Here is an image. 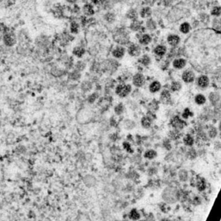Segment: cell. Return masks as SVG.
<instances>
[{
	"label": "cell",
	"instance_id": "cell-1",
	"mask_svg": "<svg viewBox=\"0 0 221 221\" xmlns=\"http://www.w3.org/2000/svg\"><path fill=\"white\" fill-rule=\"evenodd\" d=\"M162 198L166 202L173 204L178 199V193L176 189L173 187H168L164 189L162 193Z\"/></svg>",
	"mask_w": 221,
	"mask_h": 221
},
{
	"label": "cell",
	"instance_id": "cell-2",
	"mask_svg": "<svg viewBox=\"0 0 221 221\" xmlns=\"http://www.w3.org/2000/svg\"><path fill=\"white\" fill-rule=\"evenodd\" d=\"M130 91L131 86L130 85H120L116 88V93L120 97H125L129 94Z\"/></svg>",
	"mask_w": 221,
	"mask_h": 221
},
{
	"label": "cell",
	"instance_id": "cell-3",
	"mask_svg": "<svg viewBox=\"0 0 221 221\" xmlns=\"http://www.w3.org/2000/svg\"><path fill=\"white\" fill-rule=\"evenodd\" d=\"M145 79L142 74L138 73L134 76L133 84L137 87H141L145 84Z\"/></svg>",
	"mask_w": 221,
	"mask_h": 221
},
{
	"label": "cell",
	"instance_id": "cell-4",
	"mask_svg": "<svg viewBox=\"0 0 221 221\" xmlns=\"http://www.w3.org/2000/svg\"><path fill=\"white\" fill-rule=\"evenodd\" d=\"M172 126L176 129H182L183 128L184 126L186 125V122L182 121L180 119L178 116H175L171 121Z\"/></svg>",
	"mask_w": 221,
	"mask_h": 221
},
{
	"label": "cell",
	"instance_id": "cell-5",
	"mask_svg": "<svg viewBox=\"0 0 221 221\" xmlns=\"http://www.w3.org/2000/svg\"><path fill=\"white\" fill-rule=\"evenodd\" d=\"M195 78V75L193 71H186L182 75V79L184 82L187 83H190L193 82Z\"/></svg>",
	"mask_w": 221,
	"mask_h": 221
},
{
	"label": "cell",
	"instance_id": "cell-6",
	"mask_svg": "<svg viewBox=\"0 0 221 221\" xmlns=\"http://www.w3.org/2000/svg\"><path fill=\"white\" fill-rule=\"evenodd\" d=\"M160 100L164 104H169L170 102V94L169 91H163L160 95Z\"/></svg>",
	"mask_w": 221,
	"mask_h": 221
},
{
	"label": "cell",
	"instance_id": "cell-7",
	"mask_svg": "<svg viewBox=\"0 0 221 221\" xmlns=\"http://www.w3.org/2000/svg\"><path fill=\"white\" fill-rule=\"evenodd\" d=\"M209 83H210V81H209L208 77L206 76L202 75L198 79V85L200 88H207L209 85Z\"/></svg>",
	"mask_w": 221,
	"mask_h": 221
},
{
	"label": "cell",
	"instance_id": "cell-8",
	"mask_svg": "<svg viewBox=\"0 0 221 221\" xmlns=\"http://www.w3.org/2000/svg\"><path fill=\"white\" fill-rule=\"evenodd\" d=\"M128 53L132 56H138L141 53V49L138 45L135 44L132 45L131 46H130V47L128 48Z\"/></svg>",
	"mask_w": 221,
	"mask_h": 221
},
{
	"label": "cell",
	"instance_id": "cell-9",
	"mask_svg": "<svg viewBox=\"0 0 221 221\" xmlns=\"http://www.w3.org/2000/svg\"><path fill=\"white\" fill-rule=\"evenodd\" d=\"M161 88V85L159 82L155 81L151 83L149 86V90L151 93H156L158 92Z\"/></svg>",
	"mask_w": 221,
	"mask_h": 221
},
{
	"label": "cell",
	"instance_id": "cell-10",
	"mask_svg": "<svg viewBox=\"0 0 221 221\" xmlns=\"http://www.w3.org/2000/svg\"><path fill=\"white\" fill-rule=\"evenodd\" d=\"M151 124H152V119L148 116L143 117L142 119H141V124H142V126L144 128H149Z\"/></svg>",
	"mask_w": 221,
	"mask_h": 221
},
{
	"label": "cell",
	"instance_id": "cell-11",
	"mask_svg": "<svg viewBox=\"0 0 221 221\" xmlns=\"http://www.w3.org/2000/svg\"><path fill=\"white\" fill-rule=\"evenodd\" d=\"M186 62L184 59H177L175 60L173 62V66L174 68L177 69H182L186 66Z\"/></svg>",
	"mask_w": 221,
	"mask_h": 221
},
{
	"label": "cell",
	"instance_id": "cell-12",
	"mask_svg": "<svg viewBox=\"0 0 221 221\" xmlns=\"http://www.w3.org/2000/svg\"><path fill=\"white\" fill-rule=\"evenodd\" d=\"M180 42V38L176 35H170L168 38V42L171 45H176Z\"/></svg>",
	"mask_w": 221,
	"mask_h": 221
},
{
	"label": "cell",
	"instance_id": "cell-13",
	"mask_svg": "<svg viewBox=\"0 0 221 221\" xmlns=\"http://www.w3.org/2000/svg\"><path fill=\"white\" fill-rule=\"evenodd\" d=\"M124 49L122 47H117L113 52V55L116 58H121L124 55Z\"/></svg>",
	"mask_w": 221,
	"mask_h": 221
},
{
	"label": "cell",
	"instance_id": "cell-14",
	"mask_svg": "<svg viewBox=\"0 0 221 221\" xmlns=\"http://www.w3.org/2000/svg\"><path fill=\"white\" fill-rule=\"evenodd\" d=\"M209 99H210V102L213 104H216L220 99V96L217 93L212 92L210 94L209 96Z\"/></svg>",
	"mask_w": 221,
	"mask_h": 221
},
{
	"label": "cell",
	"instance_id": "cell-15",
	"mask_svg": "<svg viewBox=\"0 0 221 221\" xmlns=\"http://www.w3.org/2000/svg\"><path fill=\"white\" fill-rule=\"evenodd\" d=\"M194 101H195V103L197 105H204V103L206 102V99L204 95L202 94H198L197 95H196L195 98H194Z\"/></svg>",
	"mask_w": 221,
	"mask_h": 221
},
{
	"label": "cell",
	"instance_id": "cell-16",
	"mask_svg": "<svg viewBox=\"0 0 221 221\" xmlns=\"http://www.w3.org/2000/svg\"><path fill=\"white\" fill-rule=\"evenodd\" d=\"M4 41H5V44L7 45H9V46L13 45L14 44V42H15L14 38L11 35H7L5 36Z\"/></svg>",
	"mask_w": 221,
	"mask_h": 221
},
{
	"label": "cell",
	"instance_id": "cell-17",
	"mask_svg": "<svg viewBox=\"0 0 221 221\" xmlns=\"http://www.w3.org/2000/svg\"><path fill=\"white\" fill-rule=\"evenodd\" d=\"M156 156H157V153L155 150H148L145 153L144 156H145L146 158H148V159H149V160H152V159H153V158H156Z\"/></svg>",
	"mask_w": 221,
	"mask_h": 221
},
{
	"label": "cell",
	"instance_id": "cell-18",
	"mask_svg": "<svg viewBox=\"0 0 221 221\" xmlns=\"http://www.w3.org/2000/svg\"><path fill=\"white\" fill-rule=\"evenodd\" d=\"M184 143L187 146H192L194 143V139L190 135H186L184 138Z\"/></svg>",
	"mask_w": 221,
	"mask_h": 221
},
{
	"label": "cell",
	"instance_id": "cell-19",
	"mask_svg": "<svg viewBox=\"0 0 221 221\" xmlns=\"http://www.w3.org/2000/svg\"><path fill=\"white\" fill-rule=\"evenodd\" d=\"M129 217L132 220H136L140 219V215L139 214V213L138 212V211H137L136 210H135V209H133V210H131L130 213Z\"/></svg>",
	"mask_w": 221,
	"mask_h": 221
},
{
	"label": "cell",
	"instance_id": "cell-20",
	"mask_svg": "<svg viewBox=\"0 0 221 221\" xmlns=\"http://www.w3.org/2000/svg\"><path fill=\"white\" fill-rule=\"evenodd\" d=\"M151 13H152L151 9L150 8H148V7H145V8H143L142 10H141V16H142L143 18L149 17V16L151 15Z\"/></svg>",
	"mask_w": 221,
	"mask_h": 221
},
{
	"label": "cell",
	"instance_id": "cell-21",
	"mask_svg": "<svg viewBox=\"0 0 221 221\" xmlns=\"http://www.w3.org/2000/svg\"><path fill=\"white\" fill-rule=\"evenodd\" d=\"M154 51L158 55H163L166 53V48L162 45H158L156 47Z\"/></svg>",
	"mask_w": 221,
	"mask_h": 221
},
{
	"label": "cell",
	"instance_id": "cell-22",
	"mask_svg": "<svg viewBox=\"0 0 221 221\" xmlns=\"http://www.w3.org/2000/svg\"><path fill=\"white\" fill-rule=\"evenodd\" d=\"M196 187L199 191H204L206 189V182L204 179H199V180L196 183Z\"/></svg>",
	"mask_w": 221,
	"mask_h": 221
},
{
	"label": "cell",
	"instance_id": "cell-23",
	"mask_svg": "<svg viewBox=\"0 0 221 221\" xmlns=\"http://www.w3.org/2000/svg\"><path fill=\"white\" fill-rule=\"evenodd\" d=\"M150 41H151V38L150 37V36L148 35H145L140 38V42L141 44L146 45V44H148V43H150Z\"/></svg>",
	"mask_w": 221,
	"mask_h": 221
},
{
	"label": "cell",
	"instance_id": "cell-24",
	"mask_svg": "<svg viewBox=\"0 0 221 221\" xmlns=\"http://www.w3.org/2000/svg\"><path fill=\"white\" fill-rule=\"evenodd\" d=\"M126 16L128 18L134 20V19H136L138 18V13H137V12L135 10L131 9V10H130L128 13H127Z\"/></svg>",
	"mask_w": 221,
	"mask_h": 221
},
{
	"label": "cell",
	"instance_id": "cell-25",
	"mask_svg": "<svg viewBox=\"0 0 221 221\" xmlns=\"http://www.w3.org/2000/svg\"><path fill=\"white\" fill-rule=\"evenodd\" d=\"M182 88V85L179 82H173L171 85V90L173 92H177L180 90Z\"/></svg>",
	"mask_w": 221,
	"mask_h": 221
},
{
	"label": "cell",
	"instance_id": "cell-26",
	"mask_svg": "<svg viewBox=\"0 0 221 221\" xmlns=\"http://www.w3.org/2000/svg\"><path fill=\"white\" fill-rule=\"evenodd\" d=\"M84 12L87 15H92L94 13L92 7L90 5H86L85 6V7H84Z\"/></svg>",
	"mask_w": 221,
	"mask_h": 221
},
{
	"label": "cell",
	"instance_id": "cell-27",
	"mask_svg": "<svg viewBox=\"0 0 221 221\" xmlns=\"http://www.w3.org/2000/svg\"><path fill=\"white\" fill-rule=\"evenodd\" d=\"M73 53L75 54V55H77V57H80L84 53H85V49H84L83 48L80 47H76V48H75V49H74Z\"/></svg>",
	"mask_w": 221,
	"mask_h": 221
},
{
	"label": "cell",
	"instance_id": "cell-28",
	"mask_svg": "<svg viewBox=\"0 0 221 221\" xmlns=\"http://www.w3.org/2000/svg\"><path fill=\"white\" fill-rule=\"evenodd\" d=\"M180 30L182 32L184 33H188L189 30H190V26H189V25L187 23H184L183 24H182Z\"/></svg>",
	"mask_w": 221,
	"mask_h": 221
},
{
	"label": "cell",
	"instance_id": "cell-29",
	"mask_svg": "<svg viewBox=\"0 0 221 221\" xmlns=\"http://www.w3.org/2000/svg\"><path fill=\"white\" fill-rule=\"evenodd\" d=\"M179 178L182 181H186L187 179V173L185 170H181L179 172Z\"/></svg>",
	"mask_w": 221,
	"mask_h": 221
},
{
	"label": "cell",
	"instance_id": "cell-30",
	"mask_svg": "<svg viewBox=\"0 0 221 221\" xmlns=\"http://www.w3.org/2000/svg\"><path fill=\"white\" fill-rule=\"evenodd\" d=\"M146 25H147L148 28L150 29H154L156 27L154 21H153L152 20L147 21V22H146Z\"/></svg>",
	"mask_w": 221,
	"mask_h": 221
},
{
	"label": "cell",
	"instance_id": "cell-31",
	"mask_svg": "<svg viewBox=\"0 0 221 221\" xmlns=\"http://www.w3.org/2000/svg\"><path fill=\"white\" fill-rule=\"evenodd\" d=\"M193 116V114H192V112L188 109H185L183 114H182V117H183L184 119H187L189 116Z\"/></svg>",
	"mask_w": 221,
	"mask_h": 221
},
{
	"label": "cell",
	"instance_id": "cell-32",
	"mask_svg": "<svg viewBox=\"0 0 221 221\" xmlns=\"http://www.w3.org/2000/svg\"><path fill=\"white\" fill-rule=\"evenodd\" d=\"M130 27L132 30H134V31L138 30L140 28V23L138 22V21H134V22L131 24Z\"/></svg>",
	"mask_w": 221,
	"mask_h": 221
},
{
	"label": "cell",
	"instance_id": "cell-33",
	"mask_svg": "<svg viewBox=\"0 0 221 221\" xmlns=\"http://www.w3.org/2000/svg\"><path fill=\"white\" fill-rule=\"evenodd\" d=\"M115 112L117 114H121V113L123 112V105L121 104H119L117 106H116V108H115Z\"/></svg>",
	"mask_w": 221,
	"mask_h": 221
},
{
	"label": "cell",
	"instance_id": "cell-34",
	"mask_svg": "<svg viewBox=\"0 0 221 221\" xmlns=\"http://www.w3.org/2000/svg\"><path fill=\"white\" fill-rule=\"evenodd\" d=\"M209 135H210V138H215L217 136V130L214 127L211 128L209 130Z\"/></svg>",
	"mask_w": 221,
	"mask_h": 221
},
{
	"label": "cell",
	"instance_id": "cell-35",
	"mask_svg": "<svg viewBox=\"0 0 221 221\" xmlns=\"http://www.w3.org/2000/svg\"><path fill=\"white\" fill-rule=\"evenodd\" d=\"M170 136L172 140H176V139H178L179 138V134L177 131L174 130L170 132Z\"/></svg>",
	"mask_w": 221,
	"mask_h": 221
},
{
	"label": "cell",
	"instance_id": "cell-36",
	"mask_svg": "<svg viewBox=\"0 0 221 221\" xmlns=\"http://www.w3.org/2000/svg\"><path fill=\"white\" fill-rule=\"evenodd\" d=\"M106 20H107L108 21H109V22H112V21H114V14H112L111 13H109L107 14H106Z\"/></svg>",
	"mask_w": 221,
	"mask_h": 221
},
{
	"label": "cell",
	"instance_id": "cell-37",
	"mask_svg": "<svg viewBox=\"0 0 221 221\" xmlns=\"http://www.w3.org/2000/svg\"><path fill=\"white\" fill-rule=\"evenodd\" d=\"M123 146H124V149H125V150L127 151V152H130V153L133 152V150H132L131 146H130V144H129L128 143L124 142V143H123Z\"/></svg>",
	"mask_w": 221,
	"mask_h": 221
},
{
	"label": "cell",
	"instance_id": "cell-38",
	"mask_svg": "<svg viewBox=\"0 0 221 221\" xmlns=\"http://www.w3.org/2000/svg\"><path fill=\"white\" fill-rule=\"evenodd\" d=\"M211 13H212V14H213V15H215V16H219L220 14V8L219 7H215V8L213 9Z\"/></svg>",
	"mask_w": 221,
	"mask_h": 221
},
{
	"label": "cell",
	"instance_id": "cell-39",
	"mask_svg": "<svg viewBox=\"0 0 221 221\" xmlns=\"http://www.w3.org/2000/svg\"><path fill=\"white\" fill-rule=\"evenodd\" d=\"M187 154H188V155H189V158H191V160H193V158H194L196 157V152L193 149L189 150L188 153H187Z\"/></svg>",
	"mask_w": 221,
	"mask_h": 221
},
{
	"label": "cell",
	"instance_id": "cell-40",
	"mask_svg": "<svg viewBox=\"0 0 221 221\" xmlns=\"http://www.w3.org/2000/svg\"><path fill=\"white\" fill-rule=\"evenodd\" d=\"M78 25L76 23H73L71 24V30L73 33H77L78 31Z\"/></svg>",
	"mask_w": 221,
	"mask_h": 221
},
{
	"label": "cell",
	"instance_id": "cell-41",
	"mask_svg": "<svg viewBox=\"0 0 221 221\" xmlns=\"http://www.w3.org/2000/svg\"><path fill=\"white\" fill-rule=\"evenodd\" d=\"M213 27H214L216 29L219 30L220 27V21L216 19V20H214V22H213Z\"/></svg>",
	"mask_w": 221,
	"mask_h": 221
},
{
	"label": "cell",
	"instance_id": "cell-42",
	"mask_svg": "<svg viewBox=\"0 0 221 221\" xmlns=\"http://www.w3.org/2000/svg\"><path fill=\"white\" fill-rule=\"evenodd\" d=\"M149 62H150L149 57H148L147 56H145L144 57H143L142 64H145V65H147L148 64H149Z\"/></svg>",
	"mask_w": 221,
	"mask_h": 221
},
{
	"label": "cell",
	"instance_id": "cell-43",
	"mask_svg": "<svg viewBox=\"0 0 221 221\" xmlns=\"http://www.w3.org/2000/svg\"><path fill=\"white\" fill-rule=\"evenodd\" d=\"M172 1H173V0H163V3L165 5L169 6L172 3Z\"/></svg>",
	"mask_w": 221,
	"mask_h": 221
},
{
	"label": "cell",
	"instance_id": "cell-44",
	"mask_svg": "<svg viewBox=\"0 0 221 221\" xmlns=\"http://www.w3.org/2000/svg\"><path fill=\"white\" fill-rule=\"evenodd\" d=\"M145 1H146V4L149 5H152L154 3L156 0H145Z\"/></svg>",
	"mask_w": 221,
	"mask_h": 221
}]
</instances>
